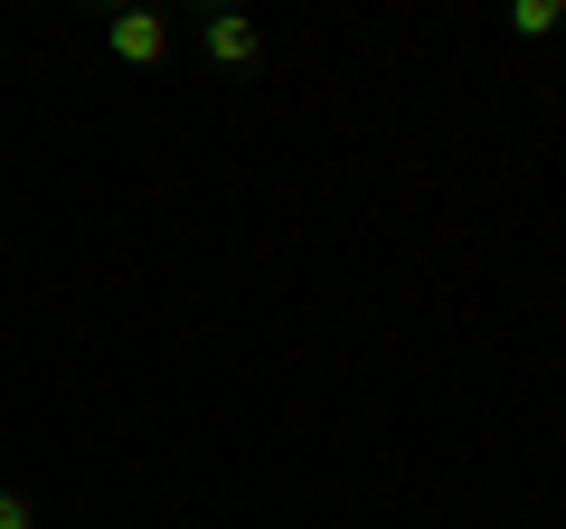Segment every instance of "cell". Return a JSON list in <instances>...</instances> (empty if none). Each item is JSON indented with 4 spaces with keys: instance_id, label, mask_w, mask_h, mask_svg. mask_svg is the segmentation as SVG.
<instances>
[{
    "instance_id": "3",
    "label": "cell",
    "mask_w": 566,
    "mask_h": 529,
    "mask_svg": "<svg viewBox=\"0 0 566 529\" xmlns=\"http://www.w3.org/2000/svg\"><path fill=\"white\" fill-rule=\"evenodd\" d=\"M566 0H510V39H557Z\"/></svg>"
},
{
    "instance_id": "2",
    "label": "cell",
    "mask_w": 566,
    "mask_h": 529,
    "mask_svg": "<svg viewBox=\"0 0 566 529\" xmlns=\"http://www.w3.org/2000/svg\"><path fill=\"white\" fill-rule=\"evenodd\" d=\"M199 48H208V66H227V76H237V66L264 58V29L237 20V10H208V20H199Z\"/></svg>"
},
{
    "instance_id": "4",
    "label": "cell",
    "mask_w": 566,
    "mask_h": 529,
    "mask_svg": "<svg viewBox=\"0 0 566 529\" xmlns=\"http://www.w3.org/2000/svg\"><path fill=\"white\" fill-rule=\"evenodd\" d=\"M0 529H39V510H29V491H0Z\"/></svg>"
},
{
    "instance_id": "1",
    "label": "cell",
    "mask_w": 566,
    "mask_h": 529,
    "mask_svg": "<svg viewBox=\"0 0 566 529\" xmlns=\"http://www.w3.org/2000/svg\"><path fill=\"white\" fill-rule=\"evenodd\" d=\"M104 48H114L123 66H161L170 58V20L161 10H114V20H104Z\"/></svg>"
}]
</instances>
